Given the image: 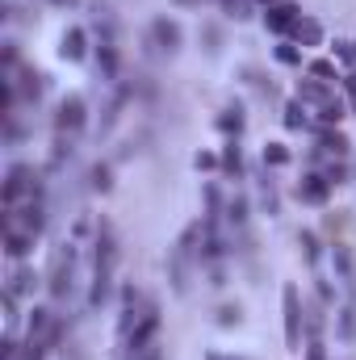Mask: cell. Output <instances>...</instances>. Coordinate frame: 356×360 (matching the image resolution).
I'll list each match as a JSON object with an SVG mask.
<instances>
[{
    "mask_svg": "<svg viewBox=\"0 0 356 360\" xmlns=\"http://www.w3.org/2000/svg\"><path fill=\"white\" fill-rule=\"evenodd\" d=\"M147 46H151V51H160V55H177L180 46H184V30H180L177 17L160 13V17L147 25Z\"/></svg>",
    "mask_w": 356,
    "mask_h": 360,
    "instance_id": "8",
    "label": "cell"
},
{
    "mask_svg": "<svg viewBox=\"0 0 356 360\" xmlns=\"http://www.w3.org/2000/svg\"><path fill=\"white\" fill-rule=\"evenodd\" d=\"M331 260H336V272H340V281H356V260H352V248L348 243H331Z\"/></svg>",
    "mask_w": 356,
    "mask_h": 360,
    "instance_id": "23",
    "label": "cell"
},
{
    "mask_svg": "<svg viewBox=\"0 0 356 360\" xmlns=\"http://www.w3.org/2000/svg\"><path fill=\"white\" fill-rule=\"evenodd\" d=\"M72 276H76V248L63 243V248L51 256V269H46V293H51L55 302H68V293H72Z\"/></svg>",
    "mask_w": 356,
    "mask_h": 360,
    "instance_id": "5",
    "label": "cell"
},
{
    "mask_svg": "<svg viewBox=\"0 0 356 360\" xmlns=\"http://www.w3.org/2000/svg\"><path fill=\"white\" fill-rule=\"evenodd\" d=\"M314 130V139H319V147H314V164L323 160V155H331V160H344L348 155V134L340 130V126H310Z\"/></svg>",
    "mask_w": 356,
    "mask_h": 360,
    "instance_id": "10",
    "label": "cell"
},
{
    "mask_svg": "<svg viewBox=\"0 0 356 360\" xmlns=\"http://www.w3.org/2000/svg\"><path fill=\"white\" fill-rule=\"evenodd\" d=\"M248 210H252V205H248V197H243V193H235V197L227 201V210H222L227 226H231V231H248Z\"/></svg>",
    "mask_w": 356,
    "mask_h": 360,
    "instance_id": "21",
    "label": "cell"
},
{
    "mask_svg": "<svg viewBox=\"0 0 356 360\" xmlns=\"http://www.w3.org/2000/svg\"><path fill=\"white\" fill-rule=\"evenodd\" d=\"M126 360H164V344L155 340V344H147V348H134V352H126Z\"/></svg>",
    "mask_w": 356,
    "mask_h": 360,
    "instance_id": "39",
    "label": "cell"
},
{
    "mask_svg": "<svg viewBox=\"0 0 356 360\" xmlns=\"http://www.w3.org/2000/svg\"><path fill=\"white\" fill-rule=\"evenodd\" d=\"M306 76H314V80H327V84H340V80H344V76H340V63H336V59H323V55L306 63Z\"/></svg>",
    "mask_w": 356,
    "mask_h": 360,
    "instance_id": "25",
    "label": "cell"
},
{
    "mask_svg": "<svg viewBox=\"0 0 356 360\" xmlns=\"http://www.w3.org/2000/svg\"><path fill=\"white\" fill-rule=\"evenodd\" d=\"M46 4H59V8H68V4H76V0H46Z\"/></svg>",
    "mask_w": 356,
    "mask_h": 360,
    "instance_id": "44",
    "label": "cell"
},
{
    "mask_svg": "<svg viewBox=\"0 0 356 360\" xmlns=\"http://www.w3.org/2000/svg\"><path fill=\"white\" fill-rule=\"evenodd\" d=\"M218 4H222V13H227V17H235V21H248L256 0H218Z\"/></svg>",
    "mask_w": 356,
    "mask_h": 360,
    "instance_id": "35",
    "label": "cell"
},
{
    "mask_svg": "<svg viewBox=\"0 0 356 360\" xmlns=\"http://www.w3.org/2000/svg\"><path fill=\"white\" fill-rule=\"evenodd\" d=\"M298 248H302V260H306V264H319L323 243H319V235H314V231H302V235H298Z\"/></svg>",
    "mask_w": 356,
    "mask_h": 360,
    "instance_id": "30",
    "label": "cell"
},
{
    "mask_svg": "<svg viewBox=\"0 0 356 360\" xmlns=\"http://www.w3.org/2000/svg\"><path fill=\"white\" fill-rule=\"evenodd\" d=\"M306 340H323V306L306 302Z\"/></svg>",
    "mask_w": 356,
    "mask_h": 360,
    "instance_id": "31",
    "label": "cell"
},
{
    "mask_svg": "<svg viewBox=\"0 0 356 360\" xmlns=\"http://www.w3.org/2000/svg\"><path fill=\"white\" fill-rule=\"evenodd\" d=\"M331 59H336V63H344V68H352V72H356V42H352V38H340V42L331 46Z\"/></svg>",
    "mask_w": 356,
    "mask_h": 360,
    "instance_id": "32",
    "label": "cell"
},
{
    "mask_svg": "<svg viewBox=\"0 0 356 360\" xmlns=\"http://www.w3.org/2000/svg\"><path fill=\"white\" fill-rule=\"evenodd\" d=\"M72 143H76L72 134H55V143H51V160H46V168H51V172H59V168L72 160V151H76Z\"/></svg>",
    "mask_w": 356,
    "mask_h": 360,
    "instance_id": "27",
    "label": "cell"
},
{
    "mask_svg": "<svg viewBox=\"0 0 356 360\" xmlns=\"http://www.w3.org/2000/svg\"><path fill=\"white\" fill-rule=\"evenodd\" d=\"M222 176L227 180H243L248 176V168H243V147H239V139H227V147H222Z\"/></svg>",
    "mask_w": 356,
    "mask_h": 360,
    "instance_id": "17",
    "label": "cell"
},
{
    "mask_svg": "<svg viewBox=\"0 0 356 360\" xmlns=\"http://www.w3.org/2000/svg\"><path fill=\"white\" fill-rule=\"evenodd\" d=\"M243 80H248L252 89L260 92L265 101H276V84H272V76H265L260 68H243Z\"/></svg>",
    "mask_w": 356,
    "mask_h": 360,
    "instance_id": "28",
    "label": "cell"
},
{
    "mask_svg": "<svg viewBox=\"0 0 356 360\" xmlns=\"http://www.w3.org/2000/svg\"><path fill=\"white\" fill-rule=\"evenodd\" d=\"M327 197H331V180L323 176L319 168L302 172V180H298V201L302 205H327Z\"/></svg>",
    "mask_w": 356,
    "mask_h": 360,
    "instance_id": "11",
    "label": "cell"
},
{
    "mask_svg": "<svg viewBox=\"0 0 356 360\" xmlns=\"http://www.w3.org/2000/svg\"><path fill=\"white\" fill-rule=\"evenodd\" d=\"M260 210H265L268 218H276L281 214V193H276V180H272V172H260Z\"/></svg>",
    "mask_w": 356,
    "mask_h": 360,
    "instance_id": "22",
    "label": "cell"
},
{
    "mask_svg": "<svg viewBox=\"0 0 356 360\" xmlns=\"http://www.w3.org/2000/svg\"><path fill=\"white\" fill-rule=\"evenodd\" d=\"M256 4H260V8H268V4H276V0H256Z\"/></svg>",
    "mask_w": 356,
    "mask_h": 360,
    "instance_id": "45",
    "label": "cell"
},
{
    "mask_svg": "<svg viewBox=\"0 0 356 360\" xmlns=\"http://www.w3.org/2000/svg\"><path fill=\"white\" fill-rule=\"evenodd\" d=\"M289 164V147L285 143H268L265 147V168H285Z\"/></svg>",
    "mask_w": 356,
    "mask_h": 360,
    "instance_id": "34",
    "label": "cell"
},
{
    "mask_svg": "<svg viewBox=\"0 0 356 360\" xmlns=\"http://www.w3.org/2000/svg\"><path fill=\"white\" fill-rule=\"evenodd\" d=\"M319 172L331 180V188H336V184H344V180H348V164H344V160H331V164H323Z\"/></svg>",
    "mask_w": 356,
    "mask_h": 360,
    "instance_id": "36",
    "label": "cell"
},
{
    "mask_svg": "<svg viewBox=\"0 0 356 360\" xmlns=\"http://www.w3.org/2000/svg\"><path fill=\"white\" fill-rule=\"evenodd\" d=\"M197 38H201V46H205L210 55H218V51H222V25H218V21H201Z\"/></svg>",
    "mask_w": 356,
    "mask_h": 360,
    "instance_id": "29",
    "label": "cell"
},
{
    "mask_svg": "<svg viewBox=\"0 0 356 360\" xmlns=\"http://www.w3.org/2000/svg\"><path fill=\"white\" fill-rule=\"evenodd\" d=\"M0 243H4V256H8V260H25L38 239H34V235H21V231H0Z\"/></svg>",
    "mask_w": 356,
    "mask_h": 360,
    "instance_id": "18",
    "label": "cell"
},
{
    "mask_svg": "<svg viewBox=\"0 0 356 360\" xmlns=\"http://www.w3.org/2000/svg\"><path fill=\"white\" fill-rule=\"evenodd\" d=\"M38 281H42L38 272L17 260V269H13V276H8V285H4V289H8V293H17V297H25V293H34V289H38Z\"/></svg>",
    "mask_w": 356,
    "mask_h": 360,
    "instance_id": "19",
    "label": "cell"
},
{
    "mask_svg": "<svg viewBox=\"0 0 356 360\" xmlns=\"http://www.w3.org/2000/svg\"><path fill=\"white\" fill-rule=\"evenodd\" d=\"M281 122H285V130H310L314 122H310V105L306 101H285V113H281Z\"/></svg>",
    "mask_w": 356,
    "mask_h": 360,
    "instance_id": "20",
    "label": "cell"
},
{
    "mask_svg": "<svg viewBox=\"0 0 356 360\" xmlns=\"http://www.w3.org/2000/svg\"><path fill=\"white\" fill-rule=\"evenodd\" d=\"M51 126H55V134H72V139H76V134L89 126V101H84L80 92H68V96L55 105Z\"/></svg>",
    "mask_w": 356,
    "mask_h": 360,
    "instance_id": "6",
    "label": "cell"
},
{
    "mask_svg": "<svg viewBox=\"0 0 356 360\" xmlns=\"http://www.w3.org/2000/svg\"><path fill=\"white\" fill-rule=\"evenodd\" d=\"M193 168H197V172H214V168H222V160H218L214 151H197V155H193Z\"/></svg>",
    "mask_w": 356,
    "mask_h": 360,
    "instance_id": "40",
    "label": "cell"
},
{
    "mask_svg": "<svg viewBox=\"0 0 356 360\" xmlns=\"http://www.w3.org/2000/svg\"><path fill=\"white\" fill-rule=\"evenodd\" d=\"M306 360H327V348H323V340H306Z\"/></svg>",
    "mask_w": 356,
    "mask_h": 360,
    "instance_id": "41",
    "label": "cell"
},
{
    "mask_svg": "<svg viewBox=\"0 0 356 360\" xmlns=\"http://www.w3.org/2000/svg\"><path fill=\"white\" fill-rule=\"evenodd\" d=\"M272 55H276V63H285V68H302V46H293L289 38H285Z\"/></svg>",
    "mask_w": 356,
    "mask_h": 360,
    "instance_id": "33",
    "label": "cell"
},
{
    "mask_svg": "<svg viewBox=\"0 0 356 360\" xmlns=\"http://www.w3.org/2000/svg\"><path fill=\"white\" fill-rule=\"evenodd\" d=\"M59 55L68 63H84L89 59V30L84 25H68L63 38H59Z\"/></svg>",
    "mask_w": 356,
    "mask_h": 360,
    "instance_id": "12",
    "label": "cell"
},
{
    "mask_svg": "<svg viewBox=\"0 0 356 360\" xmlns=\"http://www.w3.org/2000/svg\"><path fill=\"white\" fill-rule=\"evenodd\" d=\"M172 4H177V8H201L205 0H172Z\"/></svg>",
    "mask_w": 356,
    "mask_h": 360,
    "instance_id": "42",
    "label": "cell"
},
{
    "mask_svg": "<svg viewBox=\"0 0 356 360\" xmlns=\"http://www.w3.org/2000/svg\"><path fill=\"white\" fill-rule=\"evenodd\" d=\"M160 327H164V319H160V306H155V310H151V314H147V319H143V323L130 331V335H126V352L155 344V340H160Z\"/></svg>",
    "mask_w": 356,
    "mask_h": 360,
    "instance_id": "13",
    "label": "cell"
},
{
    "mask_svg": "<svg viewBox=\"0 0 356 360\" xmlns=\"http://www.w3.org/2000/svg\"><path fill=\"white\" fill-rule=\"evenodd\" d=\"M336 331H340V340H352L356 335V306H344L340 310V327Z\"/></svg>",
    "mask_w": 356,
    "mask_h": 360,
    "instance_id": "38",
    "label": "cell"
},
{
    "mask_svg": "<svg viewBox=\"0 0 356 360\" xmlns=\"http://www.w3.org/2000/svg\"><path fill=\"white\" fill-rule=\"evenodd\" d=\"M0 84L17 96V105H38L42 101V89H46V76L34 63H17V68H4L0 72Z\"/></svg>",
    "mask_w": 356,
    "mask_h": 360,
    "instance_id": "3",
    "label": "cell"
},
{
    "mask_svg": "<svg viewBox=\"0 0 356 360\" xmlns=\"http://www.w3.org/2000/svg\"><path fill=\"white\" fill-rule=\"evenodd\" d=\"M89 188L92 193H113V164L109 160H96L89 168Z\"/></svg>",
    "mask_w": 356,
    "mask_h": 360,
    "instance_id": "24",
    "label": "cell"
},
{
    "mask_svg": "<svg viewBox=\"0 0 356 360\" xmlns=\"http://www.w3.org/2000/svg\"><path fill=\"white\" fill-rule=\"evenodd\" d=\"M344 117H348V105H344V96H331L323 109H314V122H319V126H340Z\"/></svg>",
    "mask_w": 356,
    "mask_h": 360,
    "instance_id": "26",
    "label": "cell"
},
{
    "mask_svg": "<svg viewBox=\"0 0 356 360\" xmlns=\"http://www.w3.org/2000/svg\"><path fill=\"white\" fill-rule=\"evenodd\" d=\"M46 226V205L42 201H21V205H4L0 214V231H21V235H42Z\"/></svg>",
    "mask_w": 356,
    "mask_h": 360,
    "instance_id": "4",
    "label": "cell"
},
{
    "mask_svg": "<svg viewBox=\"0 0 356 360\" xmlns=\"http://www.w3.org/2000/svg\"><path fill=\"white\" fill-rule=\"evenodd\" d=\"M289 42L302 46V51H306V46H323V21H314V17L302 13L298 25H293V34H289Z\"/></svg>",
    "mask_w": 356,
    "mask_h": 360,
    "instance_id": "16",
    "label": "cell"
},
{
    "mask_svg": "<svg viewBox=\"0 0 356 360\" xmlns=\"http://www.w3.org/2000/svg\"><path fill=\"white\" fill-rule=\"evenodd\" d=\"M298 17H302V4H293V0H276V4H268L265 8V30L268 34H276V38H289L293 25H298Z\"/></svg>",
    "mask_w": 356,
    "mask_h": 360,
    "instance_id": "9",
    "label": "cell"
},
{
    "mask_svg": "<svg viewBox=\"0 0 356 360\" xmlns=\"http://www.w3.org/2000/svg\"><path fill=\"white\" fill-rule=\"evenodd\" d=\"M331 96H340V92H336V84H327V80H314V76L298 80V101H306L310 109H323Z\"/></svg>",
    "mask_w": 356,
    "mask_h": 360,
    "instance_id": "14",
    "label": "cell"
},
{
    "mask_svg": "<svg viewBox=\"0 0 356 360\" xmlns=\"http://www.w3.org/2000/svg\"><path fill=\"white\" fill-rule=\"evenodd\" d=\"M281 314H285V344H289V352H302L306 348V297H302V289L293 281L281 289Z\"/></svg>",
    "mask_w": 356,
    "mask_h": 360,
    "instance_id": "2",
    "label": "cell"
},
{
    "mask_svg": "<svg viewBox=\"0 0 356 360\" xmlns=\"http://www.w3.org/2000/svg\"><path fill=\"white\" fill-rule=\"evenodd\" d=\"M205 360H248V356H227V352H205Z\"/></svg>",
    "mask_w": 356,
    "mask_h": 360,
    "instance_id": "43",
    "label": "cell"
},
{
    "mask_svg": "<svg viewBox=\"0 0 356 360\" xmlns=\"http://www.w3.org/2000/svg\"><path fill=\"white\" fill-rule=\"evenodd\" d=\"M92 272H109L117 269V235H113V226L105 222V218H96L92 222Z\"/></svg>",
    "mask_w": 356,
    "mask_h": 360,
    "instance_id": "7",
    "label": "cell"
},
{
    "mask_svg": "<svg viewBox=\"0 0 356 360\" xmlns=\"http://www.w3.org/2000/svg\"><path fill=\"white\" fill-rule=\"evenodd\" d=\"M214 126H218L227 139H239V134L248 130V113H243V105H239V101L222 105V109H218V117H214Z\"/></svg>",
    "mask_w": 356,
    "mask_h": 360,
    "instance_id": "15",
    "label": "cell"
},
{
    "mask_svg": "<svg viewBox=\"0 0 356 360\" xmlns=\"http://www.w3.org/2000/svg\"><path fill=\"white\" fill-rule=\"evenodd\" d=\"M21 201H42V172L34 164H8L0 180V205H21Z\"/></svg>",
    "mask_w": 356,
    "mask_h": 360,
    "instance_id": "1",
    "label": "cell"
},
{
    "mask_svg": "<svg viewBox=\"0 0 356 360\" xmlns=\"http://www.w3.org/2000/svg\"><path fill=\"white\" fill-rule=\"evenodd\" d=\"M214 314H218V327H239V323H243V310H239V302H235V306H218Z\"/></svg>",
    "mask_w": 356,
    "mask_h": 360,
    "instance_id": "37",
    "label": "cell"
}]
</instances>
